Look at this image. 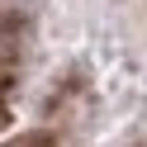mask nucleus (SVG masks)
<instances>
[{
  "label": "nucleus",
  "mask_w": 147,
  "mask_h": 147,
  "mask_svg": "<svg viewBox=\"0 0 147 147\" xmlns=\"http://www.w3.org/2000/svg\"><path fill=\"white\" fill-rule=\"evenodd\" d=\"M10 147H52V138H43V133H29V138H14Z\"/></svg>",
  "instance_id": "f257e3e1"
},
{
  "label": "nucleus",
  "mask_w": 147,
  "mask_h": 147,
  "mask_svg": "<svg viewBox=\"0 0 147 147\" xmlns=\"http://www.w3.org/2000/svg\"><path fill=\"white\" fill-rule=\"evenodd\" d=\"M10 48H14V43H10V29L0 24V57H10Z\"/></svg>",
  "instance_id": "f03ea898"
}]
</instances>
